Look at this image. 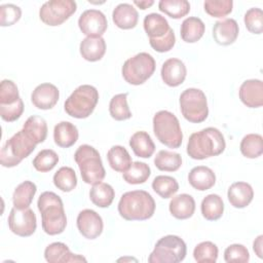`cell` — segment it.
I'll list each match as a JSON object with an SVG mask.
<instances>
[{
	"instance_id": "cell-1",
	"label": "cell",
	"mask_w": 263,
	"mask_h": 263,
	"mask_svg": "<svg viewBox=\"0 0 263 263\" xmlns=\"http://www.w3.org/2000/svg\"><path fill=\"white\" fill-rule=\"evenodd\" d=\"M41 214L42 229L48 235H57L64 232L67 226V217L62 198L52 191H44L37 201Z\"/></svg>"
},
{
	"instance_id": "cell-2",
	"label": "cell",
	"mask_w": 263,
	"mask_h": 263,
	"mask_svg": "<svg viewBox=\"0 0 263 263\" xmlns=\"http://www.w3.org/2000/svg\"><path fill=\"white\" fill-rule=\"evenodd\" d=\"M226 143L223 134L216 127H205L193 133L187 143V154L196 160L218 156L224 152Z\"/></svg>"
},
{
	"instance_id": "cell-3",
	"label": "cell",
	"mask_w": 263,
	"mask_h": 263,
	"mask_svg": "<svg viewBox=\"0 0 263 263\" xmlns=\"http://www.w3.org/2000/svg\"><path fill=\"white\" fill-rule=\"evenodd\" d=\"M155 201L145 190H133L123 193L118 202V213L126 221H144L155 212Z\"/></svg>"
},
{
	"instance_id": "cell-4",
	"label": "cell",
	"mask_w": 263,
	"mask_h": 263,
	"mask_svg": "<svg viewBox=\"0 0 263 263\" xmlns=\"http://www.w3.org/2000/svg\"><path fill=\"white\" fill-rule=\"evenodd\" d=\"M82 181L89 185H95L103 181L106 176V171L99 151L87 144L80 145L74 154Z\"/></svg>"
},
{
	"instance_id": "cell-5",
	"label": "cell",
	"mask_w": 263,
	"mask_h": 263,
	"mask_svg": "<svg viewBox=\"0 0 263 263\" xmlns=\"http://www.w3.org/2000/svg\"><path fill=\"white\" fill-rule=\"evenodd\" d=\"M99 101L98 89L89 84L79 85L65 101L66 113L77 119L87 118L95 110Z\"/></svg>"
},
{
	"instance_id": "cell-6",
	"label": "cell",
	"mask_w": 263,
	"mask_h": 263,
	"mask_svg": "<svg viewBox=\"0 0 263 263\" xmlns=\"http://www.w3.org/2000/svg\"><path fill=\"white\" fill-rule=\"evenodd\" d=\"M153 132L157 140L168 148L177 149L183 141L179 119L170 111L160 110L153 116Z\"/></svg>"
},
{
	"instance_id": "cell-7",
	"label": "cell",
	"mask_w": 263,
	"mask_h": 263,
	"mask_svg": "<svg viewBox=\"0 0 263 263\" xmlns=\"http://www.w3.org/2000/svg\"><path fill=\"white\" fill-rule=\"evenodd\" d=\"M36 145L22 128L3 145L0 152L1 165L4 167L16 166L35 150Z\"/></svg>"
},
{
	"instance_id": "cell-8",
	"label": "cell",
	"mask_w": 263,
	"mask_h": 263,
	"mask_svg": "<svg viewBox=\"0 0 263 263\" xmlns=\"http://www.w3.org/2000/svg\"><path fill=\"white\" fill-rule=\"evenodd\" d=\"M187 247L178 235L168 234L157 240L148 257L150 263H179L186 257Z\"/></svg>"
},
{
	"instance_id": "cell-9",
	"label": "cell",
	"mask_w": 263,
	"mask_h": 263,
	"mask_svg": "<svg viewBox=\"0 0 263 263\" xmlns=\"http://www.w3.org/2000/svg\"><path fill=\"white\" fill-rule=\"evenodd\" d=\"M155 67V60L150 53L139 52L124 62L121 74L128 84L140 85L153 75Z\"/></svg>"
},
{
	"instance_id": "cell-10",
	"label": "cell",
	"mask_w": 263,
	"mask_h": 263,
	"mask_svg": "<svg viewBox=\"0 0 263 263\" xmlns=\"http://www.w3.org/2000/svg\"><path fill=\"white\" fill-rule=\"evenodd\" d=\"M183 117L191 123H200L208 118L209 107L204 92L199 88L185 89L179 99Z\"/></svg>"
},
{
	"instance_id": "cell-11",
	"label": "cell",
	"mask_w": 263,
	"mask_h": 263,
	"mask_svg": "<svg viewBox=\"0 0 263 263\" xmlns=\"http://www.w3.org/2000/svg\"><path fill=\"white\" fill-rule=\"evenodd\" d=\"M77 10V4L73 0H50L42 4L39 9L41 22L50 27L62 25Z\"/></svg>"
},
{
	"instance_id": "cell-12",
	"label": "cell",
	"mask_w": 263,
	"mask_h": 263,
	"mask_svg": "<svg viewBox=\"0 0 263 263\" xmlns=\"http://www.w3.org/2000/svg\"><path fill=\"white\" fill-rule=\"evenodd\" d=\"M7 221L10 231L21 237L31 236L37 228L36 215L30 208L18 210L13 206Z\"/></svg>"
},
{
	"instance_id": "cell-13",
	"label": "cell",
	"mask_w": 263,
	"mask_h": 263,
	"mask_svg": "<svg viewBox=\"0 0 263 263\" xmlns=\"http://www.w3.org/2000/svg\"><path fill=\"white\" fill-rule=\"evenodd\" d=\"M78 27L86 37H102L108 28V22L101 10L86 9L78 18Z\"/></svg>"
},
{
	"instance_id": "cell-14",
	"label": "cell",
	"mask_w": 263,
	"mask_h": 263,
	"mask_svg": "<svg viewBox=\"0 0 263 263\" xmlns=\"http://www.w3.org/2000/svg\"><path fill=\"white\" fill-rule=\"evenodd\" d=\"M77 229L80 234L87 239H96L104 229L102 217L93 210L85 209L79 212L76 219Z\"/></svg>"
},
{
	"instance_id": "cell-15",
	"label": "cell",
	"mask_w": 263,
	"mask_h": 263,
	"mask_svg": "<svg viewBox=\"0 0 263 263\" xmlns=\"http://www.w3.org/2000/svg\"><path fill=\"white\" fill-rule=\"evenodd\" d=\"M59 98V88L49 82L37 85L31 95L32 104L40 110H49L53 108L58 103Z\"/></svg>"
},
{
	"instance_id": "cell-16",
	"label": "cell",
	"mask_w": 263,
	"mask_h": 263,
	"mask_svg": "<svg viewBox=\"0 0 263 263\" xmlns=\"http://www.w3.org/2000/svg\"><path fill=\"white\" fill-rule=\"evenodd\" d=\"M160 75L162 81L167 86L177 87L184 82L187 75V69L181 60L171 58L162 64Z\"/></svg>"
},
{
	"instance_id": "cell-17",
	"label": "cell",
	"mask_w": 263,
	"mask_h": 263,
	"mask_svg": "<svg viewBox=\"0 0 263 263\" xmlns=\"http://www.w3.org/2000/svg\"><path fill=\"white\" fill-rule=\"evenodd\" d=\"M238 96L243 105L249 108H259L263 105V82L260 79H249L241 83Z\"/></svg>"
},
{
	"instance_id": "cell-18",
	"label": "cell",
	"mask_w": 263,
	"mask_h": 263,
	"mask_svg": "<svg viewBox=\"0 0 263 263\" xmlns=\"http://www.w3.org/2000/svg\"><path fill=\"white\" fill-rule=\"evenodd\" d=\"M238 24L233 18L220 20L213 27V38L217 44L222 46L234 43L238 37Z\"/></svg>"
},
{
	"instance_id": "cell-19",
	"label": "cell",
	"mask_w": 263,
	"mask_h": 263,
	"mask_svg": "<svg viewBox=\"0 0 263 263\" xmlns=\"http://www.w3.org/2000/svg\"><path fill=\"white\" fill-rule=\"evenodd\" d=\"M44 258L48 263L86 262V259L78 254H73L68 246L61 241L48 245L44 250Z\"/></svg>"
},
{
	"instance_id": "cell-20",
	"label": "cell",
	"mask_w": 263,
	"mask_h": 263,
	"mask_svg": "<svg viewBox=\"0 0 263 263\" xmlns=\"http://www.w3.org/2000/svg\"><path fill=\"white\" fill-rule=\"evenodd\" d=\"M227 197L233 208L243 209L252 202L254 190L247 182H235L228 188Z\"/></svg>"
},
{
	"instance_id": "cell-21",
	"label": "cell",
	"mask_w": 263,
	"mask_h": 263,
	"mask_svg": "<svg viewBox=\"0 0 263 263\" xmlns=\"http://www.w3.org/2000/svg\"><path fill=\"white\" fill-rule=\"evenodd\" d=\"M112 20L117 28L122 30H129L137 26L139 21V13L132 4L120 3L113 9Z\"/></svg>"
},
{
	"instance_id": "cell-22",
	"label": "cell",
	"mask_w": 263,
	"mask_h": 263,
	"mask_svg": "<svg viewBox=\"0 0 263 263\" xmlns=\"http://www.w3.org/2000/svg\"><path fill=\"white\" fill-rule=\"evenodd\" d=\"M168 210L172 216L178 220L189 219L195 212V200L187 193L176 195L171 199Z\"/></svg>"
},
{
	"instance_id": "cell-23",
	"label": "cell",
	"mask_w": 263,
	"mask_h": 263,
	"mask_svg": "<svg viewBox=\"0 0 263 263\" xmlns=\"http://www.w3.org/2000/svg\"><path fill=\"white\" fill-rule=\"evenodd\" d=\"M188 182L194 189L205 191L216 184V175L209 166L198 165L189 172Z\"/></svg>"
},
{
	"instance_id": "cell-24",
	"label": "cell",
	"mask_w": 263,
	"mask_h": 263,
	"mask_svg": "<svg viewBox=\"0 0 263 263\" xmlns=\"http://www.w3.org/2000/svg\"><path fill=\"white\" fill-rule=\"evenodd\" d=\"M79 51L85 61L98 62L106 52V41L103 37H85L80 42Z\"/></svg>"
},
{
	"instance_id": "cell-25",
	"label": "cell",
	"mask_w": 263,
	"mask_h": 263,
	"mask_svg": "<svg viewBox=\"0 0 263 263\" xmlns=\"http://www.w3.org/2000/svg\"><path fill=\"white\" fill-rule=\"evenodd\" d=\"M78 137L76 125L70 121H61L53 128L54 143L61 148H70L77 142Z\"/></svg>"
},
{
	"instance_id": "cell-26",
	"label": "cell",
	"mask_w": 263,
	"mask_h": 263,
	"mask_svg": "<svg viewBox=\"0 0 263 263\" xmlns=\"http://www.w3.org/2000/svg\"><path fill=\"white\" fill-rule=\"evenodd\" d=\"M143 26L149 39L162 38L171 29L166 18L156 12L147 14L144 17Z\"/></svg>"
},
{
	"instance_id": "cell-27",
	"label": "cell",
	"mask_w": 263,
	"mask_h": 263,
	"mask_svg": "<svg viewBox=\"0 0 263 263\" xmlns=\"http://www.w3.org/2000/svg\"><path fill=\"white\" fill-rule=\"evenodd\" d=\"M129 146L135 155L141 158H149L155 151V144L147 132H136L129 139Z\"/></svg>"
},
{
	"instance_id": "cell-28",
	"label": "cell",
	"mask_w": 263,
	"mask_h": 263,
	"mask_svg": "<svg viewBox=\"0 0 263 263\" xmlns=\"http://www.w3.org/2000/svg\"><path fill=\"white\" fill-rule=\"evenodd\" d=\"M205 26L199 17L189 16L182 22L180 35L183 41L187 43H195L203 36Z\"/></svg>"
},
{
	"instance_id": "cell-29",
	"label": "cell",
	"mask_w": 263,
	"mask_h": 263,
	"mask_svg": "<svg viewBox=\"0 0 263 263\" xmlns=\"http://www.w3.org/2000/svg\"><path fill=\"white\" fill-rule=\"evenodd\" d=\"M37 186L32 181H24L18 184L12 194L13 206L18 210H24L30 206L36 194Z\"/></svg>"
},
{
	"instance_id": "cell-30",
	"label": "cell",
	"mask_w": 263,
	"mask_h": 263,
	"mask_svg": "<svg viewBox=\"0 0 263 263\" xmlns=\"http://www.w3.org/2000/svg\"><path fill=\"white\" fill-rule=\"evenodd\" d=\"M107 159L111 168L117 173H124L133 162L128 151L120 145L112 146L108 150Z\"/></svg>"
},
{
	"instance_id": "cell-31",
	"label": "cell",
	"mask_w": 263,
	"mask_h": 263,
	"mask_svg": "<svg viewBox=\"0 0 263 263\" xmlns=\"http://www.w3.org/2000/svg\"><path fill=\"white\" fill-rule=\"evenodd\" d=\"M202 217L208 221L219 220L224 213V202L220 195L212 193L206 195L200 204Z\"/></svg>"
},
{
	"instance_id": "cell-32",
	"label": "cell",
	"mask_w": 263,
	"mask_h": 263,
	"mask_svg": "<svg viewBox=\"0 0 263 263\" xmlns=\"http://www.w3.org/2000/svg\"><path fill=\"white\" fill-rule=\"evenodd\" d=\"M115 197V191L113 187L107 183L100 182L95 185L89 190L90 201L99 208H108L111 205Z\"/></svg>"
},
{
	"instance_id": "cell-33",
	"label": "cell",
	"mask_w": 263,
	"mask_h": 263,
	"mask_svg": "<svg viewBox=\"0 0 263 263\" xmlns=\"http://www.w3.org/2000/svg\"><path fill=\"white\" fill-rule=\"evenodd\" d=\"M25 133L36 143H43L47 136V123L38 115L30 116L23 125Z\"/></svg>"
},
{
	"instance_id": "cell-34",
	"label": "cell",
	"mask_w": 263,
	"mask_h": 263,
	"mask_svg": "<svg viewBox=\"0 0 263 263\" xmlns=\"http://www.w3.org/2000/svg\"><path fill=\"white\" fill-rule=\"evenodd\" d=\"M151 175L150 166L141 161L132 162L127 171L122 173L123 180L132 185H139L145 183Z\"/></svg>"
},
{
	"instance_id": "cell-35",
	"label": "cell",
	"mask_w": 263,
	"mask_h": 263,
	"mask_svg": "<svg viewBox=\"0 0 263 263\" xmlns=\"http://www.w3.org/2000/svg\"><path fill=\"white\" fill-rule=\"evenodd\" d=\"M239 149L247 158H258L263 153V138L259 134H248L240 142Z\"/></svg>"
},
{
	"instance_id": "cell-36",
	"label": "cell",
	"mask_w": 263,
	"mask_h": 263,
	"mask_svg": "<svg viewBox=\"0 0 263 263\" xmlns=\"http://www.w3.org/2000/svg\"><path fill=\"white\" fill-rule=\"evenodd\" d=\"M155 166L162 172H176L182 165L181 154L168 150H160L154 158Z\"/></svg>"
},
{
	"instance_id": "cell-37",
	"label": "cell",
	"mask_w": 263,
	"mask_h": 263,
	"mask_svg": "<svg viewBox=\"0 0 263 263\" xmlns=\"http://www.w3.org/2000/svg\"><path fill=\"white\" fill-rule=\"evenodd\" d=\"M158 9L172 18L179 20L190 11V3L187 0H160Z\"/></svg>"
},
{
	"instance_id": "cell-38",
	"label": "cell",
	"mask_w": 263,
	"mask_h": 263,
	"mask_svg": "<svg viewBox=\"0 0 263 263\" xmlns=\"http://www.w3.org/2000/svg\"><path fill=\"white\" fill-rule=\"evenodd\" d=\"M54 186L63 192H71L77 186V177L75 171L70 166H62L53 175Z\"/></svg>"
},
{
	"instance_id": "cell-39",
	"label": "cell",
	"mask_w": 263,
	"mask_h": 263,
	"mask_svg": "<svg viewBox=\"0 0 263 263\" xmlns=\"http://www.w3.org/2000/svg\"><path fill=\"white\" fill-rule=\"evenodd\" d=\"M152 189L161 198H171L179 190L177 180L171 176H157L152 181Z\"/></svg>"
},
{
	"instance_id": "cell-40",
	"label": "cell",
	"mask_w": 263,
	"mask_h": 263,
	"mask_svg": "<svg viewBox=\"0 0 263 263\" xmlns=\"http://www.w3.org/2000/svg\"><path fill=\"white\" fill-rule=\"evenodd\" d=\"M109 113L117 121L127 120L132 117V112L127 105V93H118L112 97L109 104Z\"/></svg>"
},
{
	"instance_id": "cell-41",
	"label": "cell",
	"mask_w": 263,
	"mask_h": 263,
	"mask_svg": "<svg viewBox=\"0 0 263 263\" xmlns=\"http://www.w3.org/2000/svg\"><path fill=\"white\" fill-rule=\"evenodd\" d=\"M218 247L212 241L199 242L193 250V258L197 263H215L218 259Z\"/></svg>"
},
{
	"instance_id": "cell-42",
	"label": "cell",
	"mask_w": 263,
	"mask_h": 263,
	"mask_svg": "<svg viewBox=\"0 0 263 263\" xmlns=\"http://www.w3.org/2000/svg\"><path fill=\"white\" fill-rule=\"evenodd\" d=\"M59 162V155L52 149H43L35 156L32 163L36 171L47 173L51 171Z\"/></svg>"
},
{
	"instance_id": "cell-43",
	"label": "cell",
	"mask_w": 263,
	"mask_h": 263,
	"mask_svg": "<svg viewBox=\"0 0 263 263\" xmlns=\"http://www.w3.org/2000/svg\"><path fill=\"white\" fill-rule=\"evenodd\" d=\"M203 8L209 15L222 18L231 13L233 2L231 0H206L203 2Z\"/></svg>"
},
{
	"instance_id": "cell-44",
	"label": "cell",
	"mask_w": 263,
	"mask_h": 263,
	"mask_svg": "<svg viewBox=\"0 0 263 263\" xmlns=\"http://www.w3.org/2000/svg\"><path fill=\"white\" fill-rule=\"evenodd\" d=\"M247 30L252 34H261L263 31V11L261 8L252 7L248 9L243 16Z\"/></svg>"
},
{
	"instance_id": "cell-45",
	"label": "cell",
	"mask_w": 263,
	"mask_h": 263,
	"mask_svg": "<svg viewBox=\"0 0 263 263\" xmlns=\"http://www.w3.org/2000/svg\"><path fill=\"white\" fill-rule=\"evenodd\" d=\"M21 100L18 88L12 80L4 79L0 84V106H7Z\"/></svg>"
},
{
	"instance_id": "cell-46",
	"label": "cell",
	"mask_w": 263,
	"mask_h": 263,
	"mask_svg": "<svg viewBox=\"0 0 263 263\" xmlns=\"http://www.w3.org/2000/svg\"><path fill=\"white\" fill-rule=\"evenodd\" d=\"M22 17V9L20 6L7 3L0 6V26L9 27L17 23Z\"/></svg>"
},
{
	"instance_id": "cell-47",
	"label": "cell",
	"mask_w": 263,
	"mask_h": 263,
	"mask_svg": "<svg viewBox=\"0 0 263 263\" xmlns=\"http://www.w3.org/2000/svg\"><path fill=\"white\" fill-rule=\"evenodd\" d=\"M224 260L227 263H232V262L247 263L250 260V253L243 245L233 243L228 246L225 249Z\"/></svg>"
},
{
	"instance_id": "cell-48",
	"label": "cell",
	"mask_w": 263,
	"mask_h": 263,
	"mask_svg": "<svg viewBox=\"0 0 263 263\" xmlns=\"http://www.w3.org/2000/svg\"><path fill=\"white\" fill-rule=\"evenodd\" d=\"M150 46L157 52H167L170 51L176 43V36L174 30L171 28L168 32L159 39H149Z\"/></svg>"
},
{
	"instance_id": "cell-49",
	"label": "cell",
	"mask_w": 263,
	"mask_h": 263,
	"mask_svg": "<svg viewBox=\"0 0 263 263\" xmlns=\"http://www.w3.org/2000/svg\"><path fill=\"white\" fill-rule=\"evenodd\" d=\"M24 112V103L23 100H18L16 103L7 105V106H0V116L6 122H13L17 120Z\"/></svg>"
},
{
	"instance_id": "cell-50",
	"label": "cell",
	"mask_w": 263,
	"mask_h": 263,
	"mask_svg": "<svg viewBox=\"0 0 263 263\" xmlns=\"http://www.w3.org/2000/svg\"><path fill=\"white\" fill-rule=\"evenodd\" d=\"M263 235H259L253 242V250L256 253V255L261 259L262 256V246H263Z\"/></svg>"
},
{
	"instance_id": "cell-51",
	"label": "cell",
	"mask_w": 263,
	"mask_h": 263,
	"mask_svg": "<svg viewBox=\"0 0 263 263\" xmlns=\"http://www.w3.org/2000/svg\"><path fill=\"white\" fill-rule=\"evenodd\" d=\"M134 4L137 5L138 7H140L142 10H145L149 7H151L154 4L153 0H143V1H134Z\"/></svg>"
},
{
	"instance_id": "cell-52",
	"label": "cell",
	"mask_w": 263,
	"mask_h": 263,
	"mask_svg": "<svg viewBox=\"0 0 263 263\" xmlns=\"http://www.w3.org/2000/svg\"><path fill=\"white\" fill-rule=\"evenodd\" d=\"M137 261V259H134V258H121V259H118V261Z\"/></svg>"
}]
</instances>
